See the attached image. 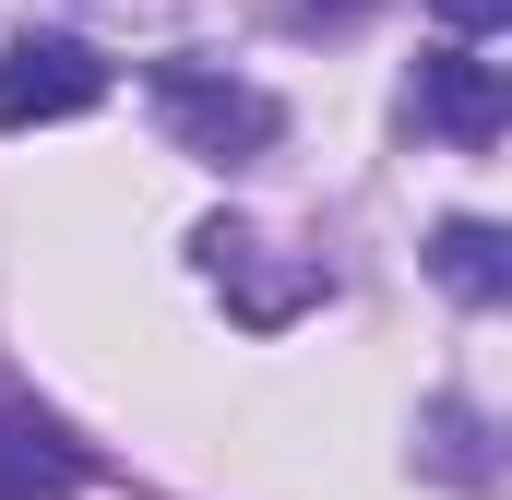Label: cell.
<instances>
[{
  "label": "cell",
  "instance_id": "cell-1",
  "mask_svg": "<svg viewBox=\"0 0 512 500\" xmlns=\"http://www.w3.org/2000/svg\"><path fill=\"white\" fill-rule=\"evenodd\" d=\"M143 108H155V131L191 167H262L286 143V108L262 96L251 72H227V60H155L143 72Z\"/></svg>",
  "mask_w": 512,
  "mask_h": 500
},
{
  "label": "cell",
  "instance_id": "cell-2",
  "mask_svg": "<svg viewBox=\"0 0 512 500\" xmlns=\"http://www.w3.org/2000/svg\"><path fill=\"white\" fill-rule=\"evenodd\" d=\"M191 274H203L251 334H286L298 310H322V298H334V274H322V262H274V239H251L239 215L191 227Z\"/></svg>",
  "mask_w": 512,
  "mask_h": 500
},
{
  "label": "cell",
  "instance_id": "cell-3",
  "mask_svg": "<svg viewBox=\"0 0 512 500\" xmlns=\"http://www.w3.org/2000/svg\"><path fill=\"white\" fill-rule=\"evenodd\" d=\"M84 108H108V60L84 36H12L0 48V131H48Z\"/></svg>",
  "mask_w": 512,
  "mask_h": 500
},
{
  "label": "cell",
  "instance_id": "cell-4",
  "mask_svg": "<svg viewBox=\"0 0 512 500\" xmlns=\"http://www.w3.org/2000/svg\"><path fill=\"white\" fill-rule=\"evenodd\" d=\"M405 120L441 131V143H465V155H489V143L512 131L501 60H477V48H429V60H417V84H405Z\"/></svg>",
  "mask_w": 512,
  "mask_h": 500
},
{
  "label": "cell",
  "instance_id": "cell-5",
  "mask_svg": "<svg viewBox=\"0 0 512 500\" xmlns=\"http://www.w3.org/2000/svg\"><path fill=\"white\" fill-rule=\"evenodd\" d=\"M72 489H84V453H72L36 405L0 393V500H72Z\"/></svg>",
  "mask_w": 512,
  "mask_h": 500
},
{
  "label": "cell",
  "instance_id": "cell-6",
  "mask_svg": "<svg viewBox=\"0 0 512 500\" xmlns=\"http://www.w3.org/2000/svg\"><path fill=\"white\" fill-rule=\"evenodd\" d=\"M429 274H441L465 310H501L512 298V239L489 215H453V227H429Z\"/></svg>",
  "mask_w": 512,
  "mask_h": 500
},
{
  "label": "cell",
  "instance_id": "cell-7",
  "mask_svg": "<svg viewBox=\"0 0 512 500\" xmlns=\"http://www.w3.org/2000/svg\"><path fill=\"white\" fill-rule=\"evenodd\" d=\"M417 465H429L441 489H489V477H501V465H489V441H477V405H453V393L417 417Z\"/></svg>",
  "mask_w": 512,
  "mask_h": 500
},
{
  "label": "cell",
  "instance_id": "cell-8",
  "mask_svg": "<svg viewBox=\"0 0 512 500\" xmlns=\"http://www.w3.org/2000/svg\"><path fill=\"white\" fill-rule=\"evenodd\" d=\"M429 12H441L453 36H501V24H512V0H429Z\"/></svg>",
  "mask_w": 512,
  "mask_h": 500
},
{
  "label": "cell",
  "instance_id": "cell-9",
  "mask_svg": "<svg viewBox=\"0 0 512 500\" xmlns=\"http://www.w3.org/2000/svg\"><path fill=\"white\" fill-rule=\"evenodd\" d=\"M370 0H298V24H358Z\"/></svg>",
  "mask_w": 512,
  "mask_h": 500
}]
</instances>
